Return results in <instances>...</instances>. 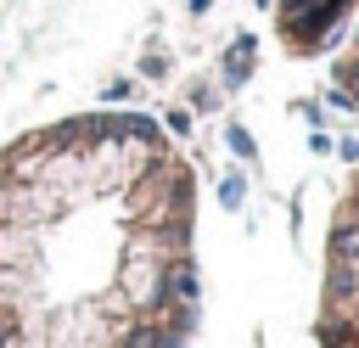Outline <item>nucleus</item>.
<instances>
[{
	"instance_id": "nucleus-1",
	"label": "nucleus",
	"mask_w": 359,
	"mask_h": 348,
	"mask_svg": "<svg viewBox=\"0 0 359 348\" xmlns=\"http://www.w3.org/2000/svg\"><path fill=\"white\" fill-rule=\"evenodd\" d=\"M196 168L146 112H67L0 146V348H185L202 314Z\"/></svg>"
},
{
	"instance_id": "nucleus-2",
	"label": "nucleus",
	"mask_w": 359,
	"mask_h": 348,
	"mask_svg": "<svg viewBox=\"0 0 359 348\" xmlns=\"http://www.w3.org/2000/svg\"><path fill=\"white\" fill-rule=\"evenodd\" d=\"M314 337L320 348H359V168L342 180L331 225H325Z\"/></svg>"
},
{
	"instance_id": "nucleus-3",
	"label": "nucleus",
	"mask_w": 359,
	"mask_h": 348,
	"mask_svg": "<svg viewBox=\"0 0 359 348\" xmlns=\"http://www.w3.org/2000/svg\"><path fill=\"white\" fill-rule=\"evenodd\" d=\"M359 0H275V39L286 56H331Z\"/></svg>"
},
{
	"instance_id": "nucleus-4",
	"label": "nucleus",
	"mask_w": 359,
	"mask_h": 348,
	"mask_svg": "<svg viewBox=\"0 0 359 348\" xmlns=\"http://www.w3.org/2000/svg\"><path fill=\"white\" fill-rule=\"evenodd\" d=\"M331 84H337V95L359 112V17L342 28V39L331 45Z\"/></svg>"
}]
</instances>
